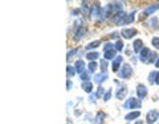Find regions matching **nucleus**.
<instances>
[{
	"instance_id": "obj_1",
	"label": "nucleus",
	"mask_w": 159,
	"mask_h": 124,
	"mask_svg": "<svg viewBox=\"0 0 159 124\" xmlns=\"http://www.w3.org/2000/svg\"><path fill=\"white\" fill-rule=\"evenodd\" d=\"M123 107L135 110V108H141L142 107V102H141V99H138V98H129L126 100V103L123 105Z\"/></svg>"
},
{
	"instance_id": "obj_2",
	"label": "nucleus",
	"mask_w": 159,
	"mask_h": 124,
	"mask_svg": "<svg viewBox=\"0 0 159 124\" xmlns=\"http://www.w3.org/2000/svg\"><path fill=\"white\" fill-rule=\"evenodd\" d=\"M121 69H122V70H119V71H118V77H119V78L127 79V78H130V77H131L133 69H131V66L129 65V63H125V65H123Z\"/></svg>"
},
{
	"instance_id": "obj_3",
	"label": "nucleus",
	"mask_w": 159,
	"mask_h": 124,
	"mask_svg": "<svg viewBox=\"0 0 159 124\" xmlns=\"http://www.w3.org/2000/svg\"><path fill=\"white\" fill-rule=\"evenodd\" d=\"M158 119H159V111L158 110H150L147 112V116H146L147 124H154V122H157Z\"/></svg>"
},
{
	"instance_id": "obj_4",
	"label": "nucleus",
	"mask_w": 159,
	"mask_h": 124,
	"mask_svg": "<svg viewBox=\"0 0 159 124\" xmlns=\"http://www.w3.org/2000/svg\"><path fill=\"white\" fill-rule=\"evenodd\" d=\"M126 16L127 15L125 13V12H118V13H116L114 16L111 17V23H114V24H117V25H122V23H123V20L126 19Z\"/></svg>"
},
{
	"instance_id": "obj_5",
	"label": "nucleus",
	"mask_w": 159,
	"mask_h": 124,
	"mask_svg": "<svg viewBox=\"0 0 159 124\" xmlns=\"http://www.w3.org/2000/svg\"><path fill=\"white\" fill-rule=\"evenodd\" d=\"M159 8V3H155V4H152V6L150 7H147L146 9H143V12H142V19H146L148 16H151V15L157 11V9Z\"/></svg>"
},
{
	"instance_id": "obj_6",
	"label": "nucleus",
	"mask_w": 159,
	"mask_h": 124,
	"mask_svg": "<svg viewBox=\"0 0 159 124\" xmlns=\"http://www.w3.org/2000/svg\"><path fill=\"white\" fill-rule=\"evenodd\" d=\"M150 57H151V50L150 49H147V48H145L141 52L139 59H141V62H143V63H150Z\"/></svg>"
},
{
	"instance_id": "obj_7",
	"label": "nucleus",
	"mask_w": 159,
	"mask_h": 124,
	"mask_svg": "<svg viewBox=\"0 0 159 124\" xmlns=\"http://www.w3.org/2000/svg\"><path fill=\"white\" fill-rule=\"evenodd\" d=\"M107 73H99V74H96V75H94V82L97 83V85H99L101 86L103 82L105 81H107Z\"/></svg>"
},
{
	"instance_id": "obj_8",
	"label": "nucleus",
	"mask_w": 159,
	"mask_h": 124,
	"mask_svg": "<svg viewBox=\"0 0 159 124\" xmlns=\"http://www.w3.org/2000/svg\"><path fill=\"white\" fill-rule=\"evenodd\" d=\"M137 95H138V99H145L147 96V87L143 85H138L137 86Z\"/></svg>"
},
{
	"instance_id": "obj_9",
	"label": "nucleus",
	"mask_w": 159,
	"mask_h": 124,
	"mask_svg": "<svg viewBox=\"0 0 159 124\" xmlns=\"http://www.w3.org/2000/svg\"><path fill=\"white\" fill-rule=\"evenodd\" d=\"M135 34H137V29H122V32H121V36L126 40H130Z\"/></svg>"
},
{
	"instance_id": "obj_10",
	"label": "nucleus",
	"mask_w": 159,
	"mask_h": 124,
	"mask_svg": "<svg viewBox=\"0 0 159 124\" xmlns=\"http://www.w3.org/2000/svg\"><path fill=\"white\" fill-rule=\"evenodd\" d=\"M85 33H86V28L85 27L76 28V32H74V40H76V41L81 40L84 36H85Z\"/></svg>"
},
{
	"instance_id": "obj_11",
	"label": "nucleus",
	"mask_w": 159,
	"mask_h": 124,
	"mask_svg": "<svg viewBox=\"0 0 159 124\" xmlns=\"http://www.w3.org/2000/svg\"><path fill=\"white\" fill-rule=\"evenodd\" d=\"M122 63V57L121 56H117L116 58L113 59V63H111V67H113V71L114 73H118L119 71V66Z\"/></svg>"
},
{
	"instance_id": "obj_12",
	"label": "nucleus",
	"mask_w": 159,
	"mask_h": 124,
	"mask_svg": "<svg viewBox=\"0 0 159 124\" xmlns=\"http://www.w3.org/2000/svg\"><path fill=\"white\" fill-rule=\"evenodd\" d=\"M74 67H76V71L82 74L84 71L86 70L85 69V62L82 61V59H78V61H76V63H74Z\"/></svg>"
},
{
	"instance_id": "obj_13",
	"label": "nucleus",
	"mask_w": 159,
	"mask_h": 124,
	"mask_svg": "<svg viewBox=\"0 0 159 124\" xmlns=\"http://www.w3.org/2000/svg\"><path fill=\"white\" fill-rule=\"evenodd\" d=\"M133 49H134V52L135 53H141L143 49H145V46H143V42L141 41V40H135L133 44Z\"/></svg>"
},
{
	"instance_id": "obj_14",
	"label": "nucleus",
	"mask_w": 159,
	"mask_h": 124,
	"mask_svg": "<svg viewBox=\"0 0 159 124\" xmlns=\"http://www.w3.org/2000/svg\"><path fill=\"white\" fill-rule=\"evenodd\" d=\"M81 88L85 92H88V94H92L93 92V83L89 81V82H82L81 83Z\"/></svg>"
},
{
	"instance_id": "obj_15",
	"label": "nucleus",
	"mask_w": 159,
	"mask_h": 124,
	"mask_svg": "<svg viewBox=\"0 0 159 124\" xmlns=\"http://www.w3.org/2000/svg\"><path fill=\"white\" fill-rule=\"evenodd\" d=\"M116 53H117L116 49H113V50H107V52H103V59H106V61H111V59L116 58Z\"/></svg>"
},
{
	"instance_id": "obj_16",
	"label": "nucleus",
	"mask_w": 159,
	"mask_h": 124,
	"mask_svg": "<svg viewBox=\"0 0 159 124\" xmlns=\"http://www.w3.org/2000/svg\"><path fill=\"white\" fill-rule=\"evenodd\" d=\"M135 13H137L135 11H133V12H130V13H129L127 16H126V19L123 20L122 25H129V24H131V23L134 21V19H135V17H134V16H135Z\"/></svg>"
},
{
	"instance_id": "obj_17",
	"label": "nucleus",
	"mask_w": 159,
	"mask_h": 124,
	"mask_svg": "<svg viewBox=\"0 0 159 124\" xmlns=\"http://www.w3.org/2000/svg\"><path fill=\"white\" fill-rule=\"evenodd\" d=\"M81 12L85 15V16H90V15H92V9L86 4V2H82L81 3Z\"/></svg>"
},
{
	"instance_id": "obj_18",
	"label": "nucleus",
	"mask_w": 159,
	"mask_h": 124,
	"mask_svg": "<svg viewBox=\"0 0 159 124\" xmlns=\"http://www.w3.org/2000/svg\"><path fill=\"white\" fill-rule=\"evenodd\" d=\"M147 25L150 27V28H152V29H159V21H158V19L157 17H151L147 21Z\"/></svg>"
},
{
	"instance_id": "obj_19",
	"label": "nucleus",
	"mask_w": 159,
	"mask_h": 124,
	"mask_svg": "<svg viewBox=\"0 0 159 124\" xmlns=\"http://www.w3.org/2000/svg\"><path fill=\"white\" fill-rule=\"evenodd\" d=\"M99 45H101V41L99 40H97V41H93V42H89L88 45H86V50H92V49H96V48H98Z\"/></svg>"
},
{
	"instance_id": "obj_20",
	"label": "nucleus",
	"mask_w": 159,
	"mask_h": 124,
	"mask_svg": "<svg viewBox=\"0 0 159 124\" xmlns=\"http://www.w3.org/2000/svg\"><path fill=\"white\" fill-rule=\"evenodd\" d=\"M139 115H141V112H139V111H133L130 113H127V115L125 116V119H126V120H133V119L139 118Z\"/></svg>"
},
{
	"instance_id": "obj_21",
	"label": "nucleus",
	"mask_w": 159,
	"mask_h": 124,
	"mask_svg": "<svg viewBox=\"0 0 159 124\" xmlns=\"http://www.w3.org/2000/svg\"><path fill=\"white\" fill-rule=\"evenodd\" d=\"M126 94H127V90H126V87H122V88H119V91L117 92V99L118 100H121V99H123L126 96Z\"/></svg>"
},
{
	"instance_id": "obj_22",
	"label": "nucleus",
	"mask_w": 159,
	"mask_h": 124,
	"mask_svg": "<svg viewBox=\"0 0 159 124\" xmlns=\"http://www.w3.org/2000/svg\"><path fill=\"white\" fill-rule=\"evenodd\" d=\"M99 57V54L97 52H92V53H88L86 54V58L89 59V62H93V61H96V59Z\"/></svg>"
},
{
	"instance_id": "obj_23",
	"label": "nucleus",
	"mask_w": 159,
	"mask_h": 124,
	"mask_svg": "<svg viewBox=\"0 0 159 124\" xmlns=\"http://www.w3.org/2000/svg\"><path fill=\"white\" fill-rule=\"evenodd\" d=\"M76 73H77V71H76V67H73V66H70V65H68V67H66V75H68V79H69V78H72Z\"/></svg>"
},
{
	"instance_id": "obj_24",
	"label": "nucleus",
	"mask_w": 159,
	"mask_h": 124,
	"mask_svg": "<svg viewBox=\"0 0 159 124\" xmlns=\"http://www.w3.org/2000/svg\"><path fill=\"white\" fill-rule=\"evenodd\" d=\"M80 78L82 79V82H89V79H90V71L85 70L82 74H80Z\"/></svg>"
},
{
	"instance_id": "obj_25",
	"label": "nucleus",
	"mask_w": 159,
	"mask_h": 124,
	"mask_svg": "<svg viewBox=\"0 0 159 124\" xmlns=\"http://www.w3.org/2000/svg\"><path fill=\"white\" fill-rule=\"evenodd\" d=\"M97 62L96 61H93V62H89V66H88V70L89 71H90V73H94V71H96L97 70Z\"/></svg>"
},
{
	"instance_id": "obj_26",
	"label": "nucleus",
	"mask_w": 159,
	"mask_h": 124,
	"mask_svg": "<svg viewBox=\"0 0 159 124\" xmlns=\"http://www.w3.org/2000/svg\"><path fill=\"white\" fill-rule=\"evenodd\" d=\"M125 48V45H123V42L121 41V40H118V41L116 42V45H114V49H116L117 52H122V49Z\"/></svg>"
},
{
	"instance_id": "obj_27",
	"label": "nucleus",
	"mask_w": 159,
	"mask_h": 124,
	"mask_svg": "<svg viewBox=\"0 0 159 124\" xmlns=\"http://www.w3.org/2000/svg\"><path fill=\"white\" fill-rule=\"evenodd\" d=\"M103 119H105V113L103 112H98L97 113V118H96V124H102V122H103Z\"/></svg>"
},
{
	"instance_id": "obj_28",
	"label": "nucleus",
	"mask_w": 159,
	"mask_h": 124,
	"mask_svg": "<svg viewBox=\"0 0 159 124\" xmlns=\"http://www.w3.org/2000/svg\"><path fill=\"white\" fill-rule=\"evenodd\" d=\"M157 74L158 73H150V75H148V82L151 83V85H154V83H155V79H157Z\"/></svg>"
},
{
	"instance_id": "obj_29",
	"label": "nucleus",
	"mask_w": 159,
	"mask_h": 124,
	"mask_svg": "<svg viewBox=\"0 0 159 124\" xmlns=\"http://www.w3.org/2000/svg\"><path fill=\"white\" fill-rule=\"evenodd\" d=\"M96 95H97V98L105 96V88H103L102 86H99V87H98V91L96 92Z\"/></svg>"
},
{
	"instance_id": "obj_30",
	"label": "nucleus",
	"mask_w": 159,
	"mask_h": 124,
	"mask_svg": "<svg viewBox=\"0 0 159 124\" xmlns=\"http://www.w3.org/2000/svg\"><path fill=\"white\" fill-rule=\"evenodd\" d=\"M99 66H101L102 69V73H106V69H107V61L106 59H101V63H99Z\"/></svg>"
},
{
	"instance_id": "obj_31",
	"label": "nucleus",
	"mask_w": 159,
	"mask_h": 124,
	"mask_svg": "<svg viewBox=\"0 0 159 124\" xmlns=\"http://www.w3.org/2000/svg\"><path fill=\"white\" fill-rule=\"evenodd\" d=\"M151 44H152V46H154V48L159 50V37H154V38L151 40Z\"/></svg>"
},
{
	"instance_id": "obj_32",
	"label": "nucleus",
	"mask_w": 159,
	"mask_h": 124,
	"mask_svg": "<svg viewBox=\"0 0 159 124\" xmlns=\"http://www.w3.org/2000/svg\"><path fill=\"white\" fill-rule=\"evenodd\" d=\"M111 95H113V92H111V88H109V90L106 91V94H105V96H103V100H105V102H107L109 99L111 98Z\"/></svg>"
},
{
	"instance_id": "obj_33",
	"label": "nucleus",
	"mask_w": 159,
	"mask_h": 124,
	"mask_svg": "<svg viewBox=\"0 0 159 124\" xmlns=\"http://www.w3.org/2000/svg\"><path fill=\"white\" fill-rule=\"evenodd\" d=\"M78 53V49H73V50H70V52H68V54H66V57H68V61L70 59L74 54H77Z\"/></svg>"
},
{
	"instance_id": "obj_34",
	"label": "nucleus",
	"mask_w": 159,
	"mask_h": 124,
	"mask_svg": "<svg viewBox=\"0 0 159 124\" xmlns=\"http://www.w3.org/2000/svg\"><path fill=\"white\" fill-rule=\"evenodd\" d=\"M113 48H114V45H113V44L107 42V44H105V48H103V52H107V50H113Z\"/></svg>"
},
{
	"instance_id": "obj_35",
	"label": "nucleus",
	"mask_w": 159,
	"mask_h": 124,
	"mask_svg": "<svg viewBox=\"0 0 159 124\" xmlns=\"http://www.w3.org/2000/svg\"><path fill=\"white\" fill-rule=\"evenodd\" d=\"M72 87H73V83H72L70 79H68V81H66V88H68V90H70Z\"/></svg>"
},
{
	"instance_id": "obj_36",
	"label": "nucleus",
	"mask_w": 159,
	"mask_h": 124,
	"mask_svg": "<svg viewBox=\"0 0 159 124\" xmlns=\"http://www.w3.org/2000/svg\"><path fill=\"white\" fill-rule=\"evenodd\" d=\"M97 95H93V94H92V95L90 96H89V100H90L92 103H96V100H94V98H96Z\"/></svg>"
},
{
	"instance_id": "obj_37",
	"label": "nucleus",
	"mask_w": 159,
	"mask_h": 124,
	"mask_svg": "<svg viewBox=\"0 0 159 124\" xmlns=\"http://www.w3.org/2000/svg\"><path fill=\"white\" fill-rule=\"evenodd\" d=\"M155 83H157V85H159V73L157 74V79H155Z\"/></svg>"
},
{
	"instance_id": "obj_38",
	"label": "nucleus",
	"mask_w": 159,
	"mask_h": 124,
	"mask_svg": "<svg viewBox=\"0 0 159 124\" xmlns=\"http://www.w3.org/2000/svg\"><path fill=\"white\" fill-rule=\"evenodd\" d=\"M155 67H158V69H159V57H158V59H157V62H155Z\"/></svg>"
},
{
	"instance_id": "obj_39",
	"label": "nucleus",
	"mask_w": 159,
	"mask_h": 124,
	"mask_svg": "<svg viewBox=\"0 0 159 124\" xmlns=\"http://www.w3.org/2000/svg\"><path fill=\"white\" fill-rule=\"evenodd\" d=\"M135 124H145L143 122H135Z\"/></svg>"
},
{
	"instance_id": "obj_40",
	"label": "nucleus",
	"mask_w": 159,
	"mask_h": 124,
	"mask_svg": "<svg viewBox=\"0 0 159 124\" xmlns=\"http://www.w3.org/2000/svg\"><path fill=\"white\" fill-rule=\"evenodd\" d=\"M158 124H159V123H158Z\"/></svg>"
}]
</instances>
